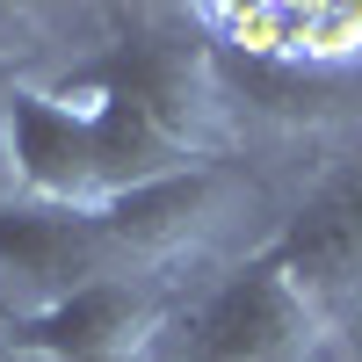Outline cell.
<instances>
[{
  "label": "cell",
  "instance_id": "6da1fadb",
  "mask_svg": "<svg viewBox=\"0 0 362 362\" xmlns=\"http://www.w3.org/2000/svg\"><path fill=\"white\" fill-rule=\"evenodd\" d=\"M58 95H124L160 131H174L189 153H210V124H218L225 87H218L196 15H131L116 29V44H102L87 66L58 80Z\"/></svg>",
  "mask_w": 362,
  "mask_h": 362
},
{
  "label": "cell",
  "instance_id": "7a4b0ae2",
  "mask_svg": "<svg viewBox=\"0 0 362 362\" xmlns=\"http://www.w3.org/2000/svg\"><path fill=\"white\" fill-rule=\"evenodd\" d=\"M326 312L268 254L239 261L181 319V362H319Z\"/></svg>",
  "mask_w": 362,
  "mask_h": 362
},
{
  "label": "cell",
  "instance_id": "3957f363",
  "mask_svg": "<svg viewBox=\"0 0 362 362\" xmlns=\"http://www.w3.org/2000/svg\"><path fill=\"white\" fill-rule=\"evenodd\" d=\"M0 153H8V174H15V189L29 203H58V210H102L109 203L102 131L58 87H15L8 95Z\"/></svg>",
  "mask_w": 362,
  "mask_h": 362
},
{
  "label": "cell",
  "instance_id": "277c9868",
  "mask_svg": "<svg viewBox=\"0 0 362 362\" xmlns=\"http://www.w3.org/2000/svg\"><path fill=\"white\" fill-rule=\"evenodd\" d=\"M268 261L326 312L334 297L362 290V160L334 167L319 189L290 210V225L276 232Z\"/></svg>",
  "mask_w": 362,
  "mask_h": 362
},
{
  "label": "cell",
  "instance_id": "5b68a950",
  "mask_svg": "<svg viewBox=\"0 0 362 362\" xmlns=\"http://www.w3.org/2000/svg\"><path fill=\"white\" fill-rule=\"evenodd\" d=\"M145 334H153V297L131 290L124 276L66 290L8 326L15 355H37V362H116V355L145 348Z\"/></svg>",
  "mask_w": 362,
  "mask_h": 362
},
{
  "label": "cell",
  "instance_id": "8992f818",
  "mask_svg": "<svg viewBox=\"0 0 362 362\" xmlns=\"http://www.w3.org/2000/svg\"><path fill=\"white\" fill-rule=\"evenodd\" d=\"M0 268L15 283L44 290V305H51L66 290L116 276V247H109L95 210H58V203L15 196V203H0Z\"/></svg>",
  "mask_w": 362,
  "mask_h": 362
},
{
  "label": "cell",
  "instance_id": "52a82bcc",
  "mask_svg": "<svg viewBox=\"0 0 362 362\" xmlns=\"http://www.w3.org/2000/svg\"><path fill=\"white\" fill-rule=\"evenodd\" d=\"M196 29L225 37V51H247L254 66H341L362 58V8H196Z\"/></svg>",
  "mask_w": 362,
  "mask_h": 362
},
{
  "label": "cell",
  "instance_id": "ba28073f",
  "mask_svg": "<svg viewBox=\"0 0 362 362\" xmlns=\"http://www.w3.org/2000/svg\"><path fill=\"white\" fill-rule=\"evenodd\" d=\"M210 203H218V167H189V174L145 181V189L102 203L95 218H102V232H109L116 261H124V254L153 261V254H174L181 239H189V232L210 218Z\"/></svg>",
  "mask_w": 362,
  "mask_h": 362
},
{
  "label": "cell",
  "instance_id": "9c48e42d",
  "mask_svg": "<svg viewBox=\"0 0 362 362\" xmlns=\"http://www.w3.org/2000/svg\"><path fill=\"white\" fill-rule=\"evenodd\" d=\"M15 87H22V80L8 73V58H0V116H8V95H15Z\"/></svg>",
  "mask_w": 362,
  "mask_h": 362
}]
</instances>
